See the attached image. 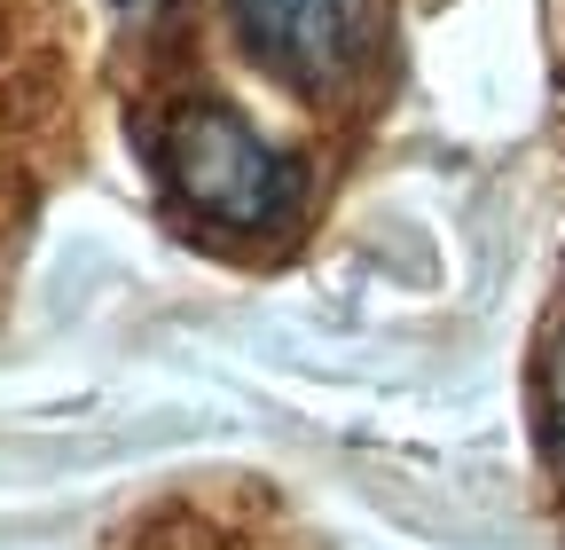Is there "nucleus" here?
<instances>
[{"mask_svg":"<svg viewBox=\"0 0 565 550\" xmlns=\"http://www.w3.org/2000/svg\"><path fill=\"white\" fill-rule=\"evenodd\" d=\"M166 181L181 189V204L212 229H291L299 204H307V181L299 166L267 150L259 134L221 110V103H181L166 118Z\"/></svg>","mask_w":565,"mask_h":550,"instance_id":"obj_1","label":"nucleus"},{"mask_svg":"<svg viewBox=\"0 0 565 550\" xmlns=\"http://www.w3.org/2000/svg\"><path fill=\"white\" fill-rule=\"evenodd\" d=\"M228 24L259 72L307 103L345 95L385 47L377 0H228Z\"/></svg>","mask_w":565,"mask_h":550,"instance_id":"obj_2","label":"nucleus"},{"mask_svg":"<svg viewBox=\"0 0 565 550\" xmlns=\"http://www.w3.org/2000/svg\"><path fill=\"white\" fill-rule=\"evenodd\" d=\"M550 456L565 472V330H557V347H550Z\"/></svg>","mask_w":565,"mask_h":550,"instance_id":"obj_3","label":"nucleus"}]
</instances>
